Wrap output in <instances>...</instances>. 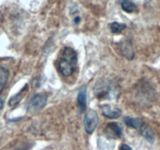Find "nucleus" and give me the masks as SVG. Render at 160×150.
I'll use <instances>...</instances> for the list:
<instances>
[{
  "label": "nucleus",
  "instance_id": "1",
  "mask_svg": "<svg viewBox=\"0 0 160 150\" xmlns=\"http://www.w3.org/2000/svg\"><path fill=\"white\" fill-rule=\"evenodd\" d=\"M77 62H78V55L76 51L71 47L64 48L59 62V67L61 73L65 77H69L73 74Z\"/></svg>",
  "mask_w": 160,
  "mask_h": 150
},
{
  "label": "nucleus",
  "instance_id": "2",
  "mask_svg": "<svg viewBox=\"0 0 160 150\" xmlns=\"http://www.w3.org/2000/svg\"><path fill=\"white\" fill-rule=\"evenodd\" d=\"M48 96L44 93H38L33 95L28 105V109L31 112L43 109L47 103Z\"/></svg>",
  "mask_w": 160,
  "mask_h": 150
},
{
  "label": "nucleus",
  "instance_id": "3",
  "mask_svg": "<svg viewBox=\"0 0 160 150\" xmlns=\"http://www.w3.org/2000/svg\"><path fill=\"white\" fill-rule=\"evenodd\" d=\"M98 123V116L94 110H89L84 119V127L86 133L92 134Z\"/></svg>",
  "mask_w": 160,
  "mask_h": 150
},
{
  "label": "nucleus",
  "instance_id": "4",
  "mask_svg": "<svg viewBox=\"0 0 160 150\" xmlns=\"http://www.w3.org/2000/svg\"><path fill=\"white\" fill-rule=\"evenodd\" d=\"M106 132L108 137L120 138L122 137V128L120 124L115 122L108 123L106 128Z\"/></svg>",
  "mask_w": 160,
  "mask_h": 150
},
{
  "label": "nucleus",
  "instance_id": "5",
  "mask_svg": "<svg viewBox=\"0 0 160 150\" xmlns=\"http://www.w3.org/2000/svg\"><path fill=\"white\" fill-rule=\"evenodd\" d=\"M102 112L104 117L109 119L119 118L122 115V112L119 108L112 107L109 105L102 106Z\"/></svg>",
  "mask_w": 160,
  "mask_h": 150
},
{
  "label": "nucleus",
  "instance_id": "6",
  "mask_svg": "<svg viewBox=\"0 0 160 150\" xmlns=\"http://www.w3.org/2000/svg\"><path fill=\"white\" fill-rule=\"evenodd\" d=\"M120 52H122L123 56L124 57H126L128 59H133L134 57V50H133L132 45H131V43L127 41H124L122 43H120Z\"/></svg>",
  "mask_w": 160,
  "mask_h": 150
},
{
  "label": "nucleus",
  "instance_id": "7",
  "mask_svg": "<svg viewBox=\"0 0 160 150\" xmlns=\"http://www.w3.org/2000/svg\"><path fill=\"white\" fill-rule=\"evenodd\" d=\"M78 104L81 112H84L87 109V91L86 88H81L78 92Z\"/></svg>",
  "mask_w": 160,
  "mask_h": 150
},
{
  "label": "nucleus",
  "instance_id": "8",
  "mask_svg": "<svg viewBox=\"0 0 160 150\" xmlns=\"http://www.w3.org/2000/svg\"><path fill=\"white\" fill-rule=\"evenodd\" d=\"M9 72L6 67L0 66V95L4 89L8 79H9Z\"/></svg>",
  "mask_w": 160,
  "mask_h": 150
},
{
  "label": "nucleus",
  "instance_id": "9",
  "mask_svg": "<svg viewBox=\"0 0 160 150\" xmlns=\"http://www.w3.org/2000/svg\"><path fill=\"white\" fill-rule=\"evenodd\" d=\"M139 132L142 134V135L145 138L146 140H148V142H153L155 139V136H154V133H153L152 130L149 128L147 125L144 124L142 126V128L139 129Z\"/></svg>",
  "mask_w": 160,
  "mask_h": 150
},
{
  "label": "nucleus",
  "instance_id": "10",
  "mask_svg": "<svg viewBox=\"0 0 160 150\" xmlns=\"http://www.w3.org/2000/svg\"><path fill=\"white\" fill-rule=\"evenodd\" d=\"M28 84H26V85H25L24 87H23V88L20 91V92H19V93H17V95H13L12 97H11L10 99H9V106H16V105H17L20 101H21V99L23 98V95H25L24 94L25 92L28 90Z\"/></svg>",
  "mask_w": 160,
  "mask_h": 150
},
{
  "label": "nucleus",
  "instance_id": "11",
  "mask_svg": "<svg viewBox=\"0 0 160 150\" xmlns=\"http://www.w3.org/2000/svg\"><path fill=\"white\" fill-rule=\"evenodd\" d=\"M124 122L127 126L137 130L140 129L143 125V122L140 119L134 118V117H126L124 119Z\"/></svg>",
  "mask_w": 160,
  "mask_h": 150
},
{
  "label": "nucleus",
  "instance_id": "12",
  "mask_svg": "<svg viewBox=\"0 0 160 150\" xmlns=\"http://www.w3.org/2000/svg\"><path fill=\"white\" fill-rule=\"evenodd\" d=\"M120 6L123 11L131 13L135 11L136 6L131 0H120Z\"/></svg>",
  "mask_w": 160,
  "mask_h": 150
},
{
  "label": "nucleus",
  "instance_id": "13",
  "mask_svg": "<svg viewBox=\"0 0 160 150\" xmlns=\"http://www.w3.org/2000/svg\"><path fill=\"white\" fill-rule=\"evenodd\" d=\"M126 28V25L124 23H119V22H113L110 24V29L114 34H120Z\"/></svg>",
  "mask_w": 160,
  "mask_h": 150
},
{
  "label": "nucleus",
  "instance_id": "14",
  "mask_svg": "<svg viewBox=\"0 0 160 150\" xmlns=\"http://www.w3.org/2000/svg\"><path fill=\"white\" fill-rule=\"evenodd\" d=\"M119 150H132V148H131L128 145L123 144V145H121V146L120 147V149Z\"/></svg>",
  "mask_w": 160,
  "mask_h": 150
},
{
  "label": "nucleus",
  "instance_id": "15",
  "mask_svg": "<svg viewBox=\"0 0 160 150\" xmlns=\"http://www.w3.org/2000/svg\"><path fill=\"white\" fill-rule=\"evenodd\" d=\"M81 21V18L79 17H77L76 18L74 19V23H79V22Z\"/></svg>",
  "mask_w": 160,
  "mask_h": 150
},
{
  "label": "nucleus",
  "instance_id": "16",
  "mask_svg": "<svg viewBox=\"0 0 160 150\" xmlns=\"http://www.w3.org/2000/svg\"><path fill=\"white\" fill-rule=\"evenodd\" d=\"M2 107H3V101L2 99H0V110H1Z\"/></svg>",
  "mask_w": 160,
  "mask_h": 150
}]
</instances>
